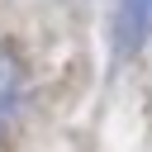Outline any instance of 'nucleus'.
<instances>
[{"mask_svg":"<svg viewBox=\"0 0 152 152\" xmlns=\"http://www.w3.org/2000/svg\"><path fill=\"white\" fill-rule=\"evenodd\" d=\"M152 43V0H119L114 5V52L133 57Z\"/></svg>","mask_w":152,"mask_h":152,"instance_id":"f257e3e1","label":"nucleus"},{"mask_svg":"<svg viewBox=\"0 0 152 152\" xmlns=\"http://www.w3.org/2000/svg\"><path fill=\"white\" fill-rule=\"evenodd\" d=\"M19 100H24V71H19L14 52L0 43V142L19 119Z\"/></svg>","mask_w":152,"mask_h":152,"instance_id":"f03ea898","label":"nucleus"}]
</instances>
